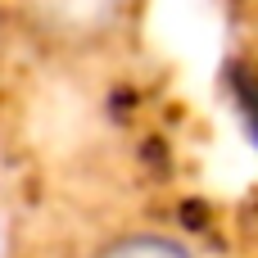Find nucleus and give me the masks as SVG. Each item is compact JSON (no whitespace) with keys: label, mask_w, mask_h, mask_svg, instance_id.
<instances>
[{"label":"nucleus","mask_w":258,"mask_h":258,"mask_svg":"<svg viewBox=\"0 0 258 258\" xmlns=\"http://www.w3.org/2000/svg\"><path fill=\"white\" fill-rule=\"evenodd\" d=\"M91 258H200V254L168 231H127V236H113L109 245H100Z\"/></svg>","instance_id":"nucleus-2"},{"label":"nucleus","mask_w":258,"mask_h":258,"mask_svg":"<svg viewBox=\"0 0 258 258\" xmlns=\"http://www.w3.org/2000/svg\"><path fill=\"white\" fill-rule=\"evenodd\" d=\"M132 0H18L27 32L54 50H95L127 23Z\"/></svg>","instance_id":"nucleus-1"}]
</instances>
